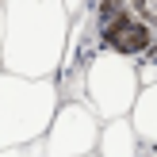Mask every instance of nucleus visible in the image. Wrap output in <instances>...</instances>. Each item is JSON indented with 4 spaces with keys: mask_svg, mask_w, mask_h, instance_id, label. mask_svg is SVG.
I'll return each instance as SVG.
<instances>
[{
    "mask_svg": "<svg viewBox=\"0 0 157 157\" xmlns=\"http://www.w3.org/2000/svg\"><path fill=\"white\" fill-rule=\"evenodd\" d=\"M157 81V58H142L138 61V84H150Z\"/></svg>",
    "mask_w": 157,
    "mask_h": 157,
    "instance_id": "obj_10",
    "label": "nucleus"
},
{
    "mask_svg": "<svg viewBox=\"0 0 157 157\" xmlns=\"http://www.w3.org/2000/svg\"><path fill=\"white\" fill-rule=\"evenodd\" d=\"M130 127H134V138L142 146H153L157 142V81L150 84H138V96L130 104Z\"/></svg>",
    "mask_w": 157,
    "mask_h": 157,
    "instance_id": "obj_6",
    "label": "nucleus"
},
{
    "mask_svg": "<svg viewBox=\"0 0 157 157\" xmlns=\"http://www.w3.org/2000/svg\"><path fill=\"white\" fill-rule=\"evenodd\" d=\"M92 15V38H96V50H111L123 54L130 61H142L157 54V31L127 0H92L88 4Z\"/></svg>",
    "mask_w": 157,
    "mask_h": 157,
    "instance_id": "obj_4",
    "label": "nucleus"
},
{
    "mask_svg": "<svg viewBox=\"0 0 157 157\" xmlns=\"http://www.w3.org/2000/svg\"><path fill=\"white\" fill-rule=\"evenodd\" d=\"M81 92L88 107L100 115V123L127 119L130 104L138 96V61L111 50H92L81 73Z\"/></svg>",
    "mask_w": 157,
    "mask_h": 157,
    "instance_id": "obj_3",
    "label": "nucleus"
},
{
    "mask_svg": "<svg viewBox=\"0 0 157 157\" xmlns=\"http://www.w3.org/2000/svg\"><path fill=\"white\" fill-rule=\"evenodd\" d=\"M150 153H153V157H157V142H153V146H150Z\"/></svg>",
    "mask_w": 157,
    "mask_h": 157,
    "instance_id": "obj_13",
    "label": "nucleus"
},
{
    "mask_svg": "<svg viewBox=\"0 0 157 157\" xmlns=\"http://www.w3.org/2000/svg\"><path fill=\"white\" fill-rule=\"evenodd\" d=\"M84 157H100V153H84Z\"/></svg>",
    "mask_w": 157,
    "mask_h": 157,
    "instance_id": "obj_14",
    "label": "nucleus"
},
{
    "mask_svg": "<svg viewBox=\"0 0 157 157\" xmlns=\"http://www.w3.org/2000/svg\"><path fill=\"white\" fill-rule=\"evenodd\" d=\"M58 104L61 92L54 77H19L0 69V150L38 142Z\"/></svg>",
    "mask_w": 157,
    "mask_h": 157,
    "instance_id": "obj_2",
    "label": "nucleus"
},
{
    "mask_svg": "<svg viewBox=\"0 0 157 157\" xmlns=\"http://www.w3.org/2000/svg\"><path fill=\"white\" fill-rule=\"evenodd\" d=\"M100 115L81 100H61L50 127L42 134V157H84L96 153L100 142Z\"/></svg>",
    "mask_w": 157,
    "mask_h": 157,
    "instance_id": "obj_5",
    "label": "nucleus"
},
{
    "mask_svg": "<svg viewBox=\"0 0 157 157\" xmlns=\"http://www.w3.org/2000/svg\"><path fill=\"white\" fill-rule=\"evenodd\" d=\"M0 157H42V138L38 142H27V146H4Z\"/></svg>",
    "mask_w": 157,
    "mask_h": 157,
    "instance_id": "obj_8",
    "label": "nucleus"
},
{
    "mask_svg": "<svg viewBox=\"0 0 157 157\" xmlns=\"http://www.w3.org/2000/svg\"><path fill=\"white\" fill-rule=\"evenodd\" d=\"M127 4H130V8H134V12L157 31V0H127Z\"/></svg>",
    "mask_w": 157,
    "mask_h": 157,
    "instance_id": "obj_9",
    "label": "nucleus"
},
{
    "mask_svg": "<svg viewBox=\"0 0 157 157\" xmlns=\"http://www.w3.org/2000/svg\"><path fill=\"white\" fill-rule=\"evenodd\" d=\"M61 4H65V12H69V15H81L84 8H88V0H61Z\"/></svg>",
    "mask_w": 157,
    "mask_h": 157,
    "instance_id": "obj_11",
    "label": "nucleus"
},
{
    "mask_svg": "<svg viewBox=\"0 0 157 157\" xmlns=\"http://www.w3.org/2000/svg\"><path fill=\"white\" fill-rule=\"evenodd\" d=\"M0 50H4V0H0Z\"/></svg>",
    "mask_w": 157,
    "mask_h": 157,
    "instance_id": "obj_12",
    "label": "nucleus"
},
{
    "mask_svg": "<svg viewBox=\"0 0 157 157\" xmlns=\"http://www.w3.org/2000/svg\"><path fill=\"white\" fill-rule=\"evenodd\" d=\"M73 15L61 0H4L0 69L19 77H54L65 58Z\"/></svg>",
    "mask_w": 157,
    "mask_h": 157,
    "instance_id": "obj_1",
    "label": "nucleus"
},
{
    "mask_svg": "<svg viewBox=\"0 0 157 157\" xmlns=\"http://www.w3.org/2000/svg\"><path fill=\"white\" fill-rule=\"evenodd\" d=\"M100 157H138V138L130 119H111L100 127V142H96Z\"/></svg>",
    "mask_w": 157,
    "mask_h": 157,
    "instance_id": "obj_7",
    "label": "nucleus"
}]
</instances>
